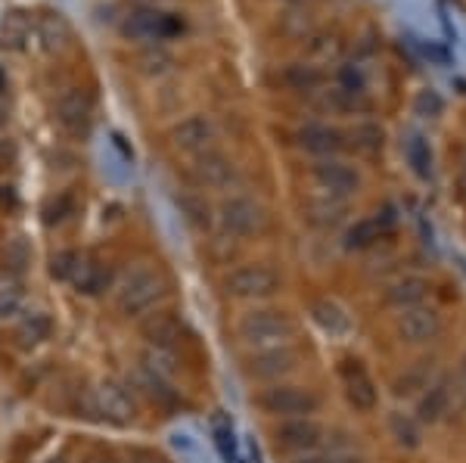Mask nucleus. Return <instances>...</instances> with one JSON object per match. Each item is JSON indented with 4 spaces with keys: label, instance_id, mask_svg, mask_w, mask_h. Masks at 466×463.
<instances>
[{
    "label": "nucleus",
    "instance_id": "f3484780",
    "mask_svg": "<svg viewBox=\"0 0 466 463\" xmlns=\"http://www.w3.org/2000/svg\"><path fill=\"white\" fill-rule=\"evenodd\" d=\"M342 380H346V398L354 411H373L377 407V386H373L370 374L358 361H348V367L342 370Z\"/></svg>",
    "mask_w": 466,
    "mask_h": 463
},
{
    "label": "nucleus",
    "instance_id": "a19ab883",
    "mask_svg": "<svg viewBox=\"0 0 466 463\" xmlns=\"http://www.w3.org/2000/svg\"><path fill=\"white\" fill-rule=\"evenodd\" d=\"M131 463H168L162 454H156V451H146V448H137L131 451Z\"/></svg>",
    "mask_w": 466,
    "mask_h": 463
},
{
    "label": "nucleus",
    "instance_id": "1a4fd4ad",
    "mask_svg": "<svg viewBox=\"0 0 466 463\" xmlns=\"http://www.w3.org/2000/svg\"><path fill=\"white\" fill-rule=\"evenodd\" d=\"M299 367V351L290 345H277V349H259L246 361V374L255 380H280L290 376Z\"/></svg>",
    "mask_w": 466,
    "mask_h": 463
},
{
    "label": "nucleus",
    "instance_id": "f8f14e48",
    "mask_svg": "<svg viewBox=\"0 0 466 463\" xmlns=\"http://www.w3.org/2000/svg\"><path fill=\"white\" fill-rule=\"evenodd\" d=\"M311 178L317 181V187H321L327 197H352L354 190L361 187V174L354 172L352 166H346V162H321V166H315V172H311Z\"/></svg>",
    "mask_w": 466,
    "mask_h": 463
},
{
    "label": "nucleus",
    "instance_id": "5701e85b",
    "mask_svg": "<svg viewBox=\"0 0 466 463\" xmlns=\"http://www.w3.org/2000/svg\"><path fill=\"white\" fill-rule=\"evenodd\" d=\"M53 333V320L44 312L26 314V318L16 324V339H19L22 349H38L41 343H47Z\"/></svg>",
    "mask_w": 466,
    "mask_h": 463
},
{
    "label": "nucleus",
    "instance_id": "ea45409f",
    "mask_svg": "<svg viewBox=\"0 0 466 463\" xmlns=\"http://www.w3.org/2000/svg\"><path fill=\"white\" fill-rule=\"evenodd\" d=\"M19 205V197L10 184H0V212H13Z\"/></svg>",
    "mask_w": 466,
    "mask_h": 463
},
{
    "label": "nucleus",
    "instance_id": "09e8293b",
    "mask_svg": "<svg viewBox=\"0 0 466 463\" xmlns=\"http://www.w3.org/2000/svg\"><path fill=\"white\" fill-rule=\"evenodd\" d=\"M47 463H63V460H47Z\"/></svg>",
    "mask_w": 466,
    "mask_h": 463
},
{
    "label": "nucleus",
    "instance_id": "c9c22d12",
    "mask_svg": "<svg viewBox=\"0 0 466 463\" xmlns=\"http://www.w3.org/2000/svg\"><path fill=\"white\" fill-rule=\"evenodd\" d=\"M69 215H72V199L69 197L50 199V203L44 205V221L47 224H59V221H66Z\"/></svg>",
    "mask_w": 466,
    "mask_h": 463
},
{
    "label": "nucleus",
    "instance_id": "c03bdc74",
    "mask_svg": "<svg viewBox=\"0 0 466 463\" xmlns=\"http://www.w3.org/2000/svg\"><path fill=\"white\" fill-rule=\"evenodd\" d=\"M7 121H10V109H7V103L0 100V127L7 125Z\"/></svg>",
    "mask_w": 466,
    "mask_h": 463
},
{
    "label": "nucleus",
    "instance_id": "72a5a7b5",
    "mask_svg": "<svg viewBox=\"0 0 466 463\" xmlns=\"http://www.w3.org/2000/svg\"><path fill=\"white\" fill-rule=\"evenodd\" d=\"M342 209H346V205H342V199H336V197H327L323 203H311V215H315L317 221H323V224L336 221Z\"/></svg>",
    "mask_w": 466,
    "mask_h": 463
},
{
    "label": "nucleus",
    "instance_id": "e433bc0d",
    "mask_svg": "<svg viewBox=\"0 0 466 463\" xmlns=\"http://www.w3.org/2000/svg\"><path fill=\"white\" fill-rule=\"evenodd\" d=\"M140 63H146L144 69L150 72V75H162V72L171 69V57H168V53H162V50L146 53V57H140Z\"/></svg>",
    "mask_w": 466,
    "mask_h": 463
},
{
    "label": "nucleus",
    "instance_id": "f704fd0d",
    "mask_svg": "<svg viewBox=\"0 0 466 463\" xmlns=\"http://www.w3.org/2000/svg\"><path fill=\"white\" fill-rule=\"evenodd\" d=\"M286 78H290V84L292 88H299V90H311L315 84H321V72L305 69V66H292Z\"/></svg>",
    "mask_w": 466,
    "mask_h": 463
},
{
    "label": "nucleus",
    "instance_id": "aec40b11",
    "mask_svg": "<svg viewBox=\"0 0 466 463\" xmlns=\"http://www.w3.org/2000/svg\"><path fill=\"white\" fill-rule=\"evenodd\" d=\"M311 318H315V324L321 327L323 333H330V336H348V333H352V318H348L346 308H342L339 302H333V298L315 302Z\"/></svg>",
    "mask_w": 466,
    "mask_h": 463
},
{
    "label": "nucleus",
    "instance_id": "4c0bfd02",
    "mask_svg": "<svg viewBox=\"0 0 466 463\" xmlns=\"http://www.w3.org/2000/svg\"><path fill=\"white\" fill-rule=\"evenodd\" d=\"M398 392H416V389H429V370L423 367V370H410L408 376H404L401 382H398Z\"/></svg>",
    "mask_w": 466,
    "mask_h": 463
},
{
    "label": "nucleus",
    "instance_id": "c85d7f7f",
    "mask_svg": "<svg viewBox=\"0 0 466 463\" xmlns=\"http://www.w3.org/2000/svg\"><path fill=\"white\" fill-rule=\"evenodd\" d=\"M214 444H218V451L224 454L227 463H237V442H233V429L230 423H224L221 417H214Z\"/></svg>",
    "mask_w": 466,
    "mask_h": 463
},
{
    "label": "nucleus",
    "instance_id": "2f4dec72",
    "mask_svg": "<svg viewBox=\"0 0 466 463\" xmlns=\"http://www.w3.org/2000/svg\"><path fill=\"white\" fill-rule=\"evenodd\" d=\"M78 255H82V252H72V249H66V252L53 255V261H50V274H53V277H57V280H66V283H69L72 267H75Z\"/></svg>",
    "mask_w": 466,
    "mask_h": 463
},
{
    "label": "nucleus",
    "instance_id": "c756f323",
    "mask_svg": "<svg viewBox=\"0 0 466 463\" xmlns=\"http://www.w3.org/2000/svg\"><path fill=\"white\" fill-rule=\"evenodd\" d=\"M389 426H392V432H395V438L401 444H408V448H414L416 444V426H414V420H408V417H401V413H395V417L389 420Z\"/></svg>",
    "mask_w": 466,
    "mask_h": 463
},
{
    "label": "nucleus",
    "instance_id": "79ce46f5",
    "mask_svg": "<svg viewBox=\"0 0 466 463\" xmlns=\"http://www.w3.org/2000/svg\"><path fill=\"white\" fill-rule=\"evenodd\" d=\"M84 463H119V460H115L109 451H90V454L84 457Z\"/></svg>",
    "mask_w": 466,
    "mask_h": 463
},
{
    "label": "nucleus",
    "instance_id": "4468645a",
    "mask_svg": "<svg viewBox=\"0 0 466 463\" xmlns=\"http://www.w3.org/2000/svg\"><path fill=\"white\" fill-rule=\"evenodd\" d=\"M140 336L146 339L150 349H171L181 343L183 336V324L175 312H156V314H146L140 320Z\"/></svg>",
    "mask_w": 466,
    "mask_h": 463
},
{
    "label": "nucleus",
    "instance_id": "b1692460",
    "mask_svg": "<svg viewBox=\"0 0 466 463\" xmlns=\"http://www.w3.org/2000/svg\"><path fill=\"white\" fill-rule=\"evenodd\" d=\"M0 261H4L7 274H13V277L26 274V267L32 265V246L26 243V236H13V240L4 243V249H0Z\"/></svg>",
    "mask_w": 466,
    "mask_h": 463
},
{
    "label": "nucleus",
    "instance_id": "9b49d317",
    "mask_svg": "<svg viewBox=\"0 0 466 463\" xmlns=\"http://www.w3.org/2000/svg\"><path fill=\"white\" fill-rule=\"evenodd\" d=\"M214 137H218V131H214V125L206 115H190V119H183L181 125H175V131H171V143L181 152H190V156L208 152L214 146Z\"/></svg>",
    "mask_w": 466,
    "mask_h": 463
},
{
    "label": "nucleus",
    "instance_id": "423d86ee",
    "mask_svg": "<svg viewBox=\"0 0 466 463\" xmlns=\"http://www.w3.org/2000/svg\"><path fill=\"white\" fill-rule=\"evenodd\" d=\"M221 228L227 230L230 236H252L265 228L268 215L255 199H246V197H233L221 205V215H218Z\"/></svg>",
    "mask_w": 466,
    "mask_h": 463
},
{
    "label": "nucleus",
    "instance_id": "a211bd4d",
    "mask_svg": "<svg viewBox=\"0 0 466 463\" xmlns=\"http://www.w3.org/2000/svg\"><path fill=\"white\" fill-rule=\"evenodd\" d=\"M35 35V19L26 10H10L0 19V50L7 53H22L28 47Z\"/></svg>",
    "mask_w": 466,
    "mask_h": 463
},
{
    "label": "nucleus",
    "instance_id": "f257e3e1",
    "mask_svg": "<svg viewBox=\"0 0 466 463\" xmlns=\"http://www.w3.org/2000/svg\"><path fill=\"white\" fill-rule=\"evenodd\" d=\"M165 292H168L165 274L159 267L140 265L134 271H128V277L115 289V312L125 314V318H140L156 302H162Z\"/></svg>",
    "mask_w": 466,
    "mask_h": 463
},
{
    "label": "nucleus",
    "instance_id": "a18cd8bd",
    "mask_svg": "<svg viewBox=\"0 0 466 463\" xmlns=\"http://www.w3.org/2000/svg\"><path fill=\"white\" fill-rule=\"evenodd\" d=\"M283 4H290V7H308V4H315V0H283Z\"/></svg>",
    "mask_w": 466,
    "mask_h": 463
},
{
    "label": "nucleus",
    "instance_id": "37998d69",
    "mask_svg": "<svg viewBox=\"0 0 466 463\" xmlns=\"http://www.w3.org/2000/svg\"><path fill=\"white\" fill-rule=\"evenodd\" d=\"M323 463H364V460L354 454H330V457H323Z\"/></svg>",
    "mask_w": 466,
    "mask_h": 463
},
{
    "label": "nucleus",
    "instance_id": "9d476101",
    "mask_svg": "<svg viewBox=\"0 0 466 463\" xmlns=\"http://www.w3.org/2000/svg\"><path fill=\"white\" fill-rule=\"evenodd\" d=\"M321 438H323V426L315 423L311 417L283 420V423H280L277 429H274V442H277V448L296 451V454L317 448V444H321Z\"/></svg>",
    "mask_w": 466,
    "mask_h": 463
},
{
    "label": "nucleus",
    "instance_id": "6ab92c4d",
    "mask_svg": "<svg viewBox=\"0 0 466 463\" xmlns=\"http://www.w3.org/2000/svg\"><path fill=\"white\" fill-rule=\"evenodd\" d=\"M392 224H395V215H392V209L377 212V215L364 218V221H358L352 230H348V234H346V246L348 249H367V246H373L379 236L389 234Z\"/></svg>",
    "mask_w": 466,
    "mask_h": 463
},
{
    "label": "nucleus",
    "instance_id": "bb28decb",
    "mask_svg": "<svg viewBox=\"0 0 466 463\" xmlns=\"http://www.w3.org/2000/svg\"><path fill=\"white\" fill-rule=\"evenodd\" d=\"M447 411V386H432L426 392V398L420 401V420L423 423H435L441 413Z\"/></svg>",
    "mask_w": 466,
    "mask_h": 463
},
{
    "label": "nucleus",
    "instance_id": "393cba45",
    "mask_svg": "<svg viewBox=\"0 0 466 463\" xmlns=\"http://www.w3.org/2000/svg\"><path fill=\"white\" fill-rule=\"evenodd\" d=\"M423 298H426V283H423V280H416V277L401 280V283H395L389 289V302L395 305V308H401V312L423 305Z\"/></svg>",
    "mask_w": 466,
    "mask_h": 463
},
{
    "label": "nucleus",
    "instance_id": "a878e982",
    "mask_svg": "<svg viewBox=\"0 0 466 463\" xmlns=\"http://www.w3.org/2000/svg\"><path fill=\"white\" fill-rule=\"evenodd\" d=\"M140 367L150 370V374H156V376H162V380H168V376L177 370L175 351L171 349H146L144 364H140Z\"/></svg>",
    "mask_w": 466,
    "mask_h": 463
},
{
    "label": "nucleus",
    "instance_id": "2eb2a0df",
    "mask_svg": "<svg viewBox=\"0 0 466 463\" xmlns=\"http://www.w3.org/2000/svg\"><path fill=\"white\" fill-rule=\"evenodd\" d=\"M193 178L196 184L202 187H212V190H224L237 181V168L227 156H221L218 150H208L202 156H196V166H193Z\"/></svg>",
    "mask_w": 466,
    "mask_h": 463
},
{
    "label": "nucleus",
    "instance_id": "0eeeda50",
    "mask_svg": "<svg viewBox=\"0 0 466 463\" xmlns=\"http://www.w3.org/2000/svg\"><path fill=\"white\" fill-rule=\"evenodd\" d=\"M57 121L72 137H88L90 121H94V96L84 88H69L57 100Z\"/></svg>",
    "mask_w": 466,
    "mask_h": 463
},
{
    "label": "nucleus",
    "instance_id": "39448f33",
    "mask_svg": "<svg viewBox=\"0 0 466 463\" xmlns=\"http://www.w3.org/2000/svg\"><path fill=\"white\" fill-rule=\"evenodd\" d=\"M224 289L233 298H268L280 289V274L268 265H243L227 274Z\"/></svg>",
    "mask_w": 466,
    "mask_h": 463
},
{
    "label": "nucleus",
    "instance_id": "6e6552de",
    "mask_svg": "<svg viewBox=\"0 0 466 463\" xmlns=\"http://www.w3.org/2000/svg\"><path fill=\"white\" fill-rule=\"evenodd\" d=\"M181 22L168 13H159V10H137L125 19V35L134 41H168L171 35L181 32Z\"/></svg>",
    "mask_w": 466,
    "mask_h": 463
},
{
    "label": "nucleus",
    "instance_id": "58836bf2",
    "mask_svg": "<svg viewBox=\"0 0 466 463\" xmlns=\"http://www.w3.org/2000/svg\"><path fill=\"white\" fill-rule=\"evenodd\" d=\"M16 159H19V150H16V143L10 137H0V172L10 166H16Z\"/></svg>",
    "mask_w": 466,
    "mask_h": 463
},
{
    "label": "nucleus",
    "instance_id": "7ed1b4c3",
    "mask_svg": "<svg viewBox=\"0 0 466 463\" xmlns=\"http://www.w3.org/2000/svg\"><path fill=\"white\" fill-rule=\"evenodd\" d=\"M88 407L100 423L109 426H131L137 420V405H134L131 392L121 382L103 380L88 392Z\"/></svg>",
    "mask_w": 466,
    "mask_h": 463
},
{
    "label": "nucleus",
    "instance_id": "412c9836",
    "mask_svg": "<svg viewBox=\"0 0 466 463\" xmlns=\"http://www.w3.org/2000/svg\"><path fill=\"white\" fill-rule=\"evenodd\" d=\"M299 143L308 152H315V156H333V152H339L346 146V140L330 125H305L299 131Z\"/></svg>",
    "mask_w": 466,
    "mask_h": 463
},
{
    "label": "nucleus",
    "instance_id": "de8ad7c7",
    "mask_svg": "<svg viewBox=\"0 0 466 463\" xmlns=\"http://www.w3.org/2000/svg\"><path fill=\"white\" fill-rule=\"evenodd\" d=\"M460 197L466 199V174H463V178H460Z\"/></svg>",
    "mask_w": 466,
    "mask_h": 463
},
{
    "label": "nucleus",
    "instance_id": "cd10ccee",
    "mask_svg": "<svg viewBox=\"0 0 466 463\" xmlns=\"http://www.w3.org/2000/svg\"><path fill=\"white\" fill-rule=\"evenodd\" d=\"M348 137H352V143L358 146V150L373 152V150L383 146V127L379 125H358L352 134H348Z\"/></svg>",
    "mask_w": 466,
    "mask_h": 463
},
{
    "label": "nucleus",
    "instance_id": "7c9ffc66",
    "mask_svg": "<svg viewBox=\"0 0 466 463\" xmlns=\"http://www.w3.org/2000/svg\"><path fill=\"white\" fill-rule=\"evenodd\" d=\"M181 215L187 218V221H193L196 228H206L208 224V205L199 203L196 197H187V199H181Z\"/></svg>",
    "mask_w": 466,
    "mask_h": 463
},
{
    "label": "nucleus",
    "instance_id": "49530a36",
    "mask_svg": "<svg viewBox=\"0 0 466 463\" xmlns=\"http://www.w3.org/2000/svg\"><path fill=\"white\" fill-rule=\"evenodd\" d=\"M296 463H323V457H302V460H296Z\"/></svg>",
    "mask_w": 466,
    "mask_h": 463
},
{
    "label": "nucleus",
    "instance_id": "dca6fc26",
    "mask_svg": "<svg viewBox=\"0 0 466 463\" xmlns=\"http://www.w3.org/2000/svg\"><path fill=\"white\" fill-rule=\"evenodd\" d=\"M398 333H401L408 343L420 345V343H429V339L439 336L441 320H439V314H435L432 308L416 305V308H408V312L401 314V320H398Z\"/></svg>",
    "mask_w": 466,
    "mask_h": 463
},
{
    "label": "nucleus",
    "instance_id": "473e14b6",
    "mask_svg": "<svg viewBox=\"0 0 466 463\" xmlns=\"http://www.w3.org/2000/svg\"><path fill=\"white\" fill-rule=\"evenodd\" d=\"M22 302V292L16 283H0V318H7V314H16Z\"/></svg>",
    "mask_w": 466,
    "mask_h": 463
},
{
    "label": "nucleus",
    "instance_id": "ddd939ff",
    "mask_svg": "<svg viewBox=\"0 0 466 463\" xmlns=\"http://www.w3.org/2000/svg\"><path fill=\"white\" fill-rule=\"evenodd\" d=\"M35 38L41 41V47H44L47 53H66L72 44H75V32H72L69 19H66L63 13H57V10H47V13H41L38 19H35Z\"/></svg>",
    "mask_w": 466,
    "mask_h": 463
},
{
    "label": "nucleus",
    "instance_id": "f03ea898",
    "mask_svg": "<svg viewBox=\"0 0 466 463\" xmlns=\"http://www.w3.org/2000/svg\"><path fill=\"white\" fill-rule=\"evenodd\" d=\"M237 336L249 345V349H277V345H290L296 336V324L290 314L274 312V308H255L246 312L237 320Z\"/></svg>",
    "mask_w": 466,
    "mask_h": 463
},
{
    "label": "nucleus",
    "instance_id": "20e7f679",
    "mask_svg": "<svg viewBox=\"0 0 466 463\" xmlns=\"http://www.w3.org/2000/svg\"><path fill=\"white\" fill-rule=\"evenodd\" d=\"M259 407L271 417H311L321 407V398L302 386H274L259 395Z\"/></svg>",
    "mask_w": 466,
    "mask_h": 463
},
{
    "label": "nucleus",
    "instance_id": "4be33fe9",
    "mask_svg": "<svg viewBox=\"0 0 466 463\" xmlns=\"http://www.w3.org/2000/svg\"><path fill=\"white\" fill-rule=\"evenodd\" d=\"M69 283L75 286L78 292H84V296H97V292H103L109 286V274L103 271V267L97 265L94 259H88V255H78L75 267H72Z\"/></svg>",
    "mask_w": 466,
    "mask_h": 463
}]
</instances>
